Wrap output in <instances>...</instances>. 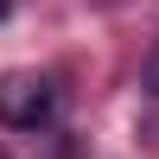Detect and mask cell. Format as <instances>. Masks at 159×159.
Instances as JSON below:
<instances>
[{"label":"cell","mask_w":159,"mask_h":159,"mask_svg":"<svg viewBox=\"0 0 159 159\" xmlns=\"http://www.w3.org/2000/svg\"><path fill=\"white\" fill-rule=\"evenodd\" d=\"M51 108H57V89H51V76H7L0 83V127H19V134H38V127L51 121Z\"/></svg>","instance_id":"cell-1"},{"label":"cell","mask_w":159,"mask_h":159,"mask_svg":"<svg viewBox=\"0 0 159 159\" xmlns=\"http://www.w3.org/2000/svg\"><path fill=\"white\" fill-rule=\"evenodd\" d=\"M140 76H147V89L159 96V38H153V51H147V64H140Z\"/></svg>","instance_id":"cell-2"},{"label":"cell","mask_w":159,"mask_h":159,"mask_svg":"<svg viewBox=\"0 0 159 159\" xmlns=\"http://www.w3.org/2000/svg\"><path fill=\"white\" fill-rule=\"evenodd\" d=\"M7 13H13V0H0V19H7Z\"/></svg>","instance_id":"cell-3"}]
</instances>
